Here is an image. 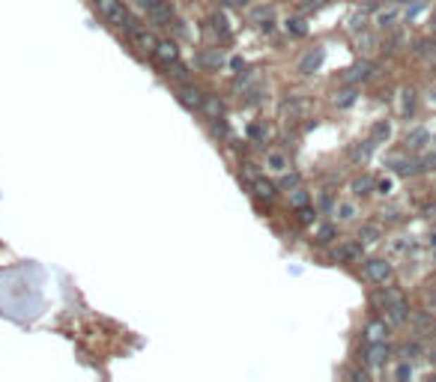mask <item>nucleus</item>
I'll return each mask as SVG.
<instances>
[{
    "label": "nucleus",
    "instance_id": "5",
    "mask_svg": "<svg viewBox=\"0 0 436 382\" xmlns=\"http://www.w3.org/2000/svg\"><path fill=\"white\" fill-rule=\"evenodd\" d=\"M332 257L338 263H359L362 260V245H359V242H341Z\"/></svg>",
    "mask_w": 436,
    "mask_h": 382
},
{
    "label": "nucleus",
    "instance_id": "12",
    "mask_svg": "<svg viewBox=\"0 0 436 382\" xmlns=\"http://www.w3.org/2000/svg\"><path fill=\"white\" fill-rule=\"evenodd\" d=\"M389 132H392L389 120H377V123H373V129H370V144L385 141V137H389Z\"/></svg>",
    "mask_w": 436,
    "mask_h": 382
},
{
    "label": "nucleus",
    "instance_id": "26",
    "mask_svg": "<svg viewBox=\"0 0 436 382\" xmlns=\"http://www.w3.org/2000/svg\"><path fill=\"white\" fill-rule=\"evenodd\" d=\"M413 108H416V90H406L404 93V117H409Z\"/></svg>",
    "mask_w": 436,
    "mask_h": 382
},
{
    "label": "nucleus",
    "instance_id": "30",
    "mask_svg": "<svg viewBox=\"0 0 436 382\" xmlns=\"http://www.w3.org/2000/svg\"><path fill=\"white\" fill-rule=\"evenodd\" d=\"M338 212H341V218H353V215H356V207H353V203H341Z\"/></svg>",
    "mask_w": 436,
    "mask_h": 382
},
{
    "label": "nucleus",
    "instance_id": "23",
    "mask_svg": "<svg viewBox=\"0 0 436 382\" xmlns=\"http://www.w3.org/2000/svg\"><path fill=\"white\" fill-rule=\"evenodd\" d=\"M287 30H290L293 36H305V33H308V27H305L302 18H290V21H287Z\"/></svg>",
    "mask_w": 436,
    "mask_h": 382
},
{
    "label": "nucleus",
    "instance_id": "24",
    "mask_svg": "<svg viewBox=\"0 0 436 382\" xmlns=\"http://www.w3.org/2000/svg\"><path fill=\"white\" fill-rule=\"evenodd\" d=\"M394 21H397V12H394V9H389V12H380V16H377V24H380V27H392Z\"/></svg>",
    "mask_w": 436,
    "mask_h": 382
},
{
    "label": "nucleus",
    "instance_id": "32",
    "mask_svg": "<svg viewBox=\"0 0 436 382\" xmlns=\"http://www.w3.org/2000/svg\"><path fill=\"white\" fill-rule=\"evenodd\" d=\"M320 209H323V212L332 209V195H323V197H320Z\"/></svg>",
    "mask_w": 436,
    "mask_h": 382
},
{
    "label": "nucleus",
    "instance_id": "18",
    "mask_svg": "<svg viewBox=\"0 0 436 382\" xmlns=\"http://www.w3.org/2000/svg\"><path fill=\"white\" fill-rule=\"evenodd\" d=\"M290 207L299 209V207H308V191L302 185H296L293 188V195H290Z\"/></svg>",
    "mask_w": 436,
    "mask_h": 382
},
{
    "label": "nucleus",
    "instance_id": "25",
    "mask_svg": "<svg viewBox=\"0 0 436 382\" xmlns=\"http://www.w3.org/2000/svg\"><path fill=\"white\" fill-rule=\"evenodd\" d=\"M204 111H206V113H209V117H213V120H218V113H221V105H218L216 99H204Z\"/></svg>",
    "mask_w": 436,
    "mask_h": 382
},
{
    "label": "nucleus",
    "instance_id": "29",
    "mask_svg": "<svg viewBox=\"0 0 436 382\" xmlns=\"http://www.w3.org/2000/svg\"><path fill=\"white\" fill-rule=\"evenodd\" d=\"M353 99H356V90H344L341 99H335V101H338V108H347V105H353Z\"/></svg>",
    "mask_w": 436,
    "mask_h": 382
},
{
    "label": "nucleus",
    "instance_id": "7",
    "mask_svg": "<svg viewBox=\"0 0 436 382\" xmlns=\"http://www.w3.org/2000/svg\"><path fill=\"white\" fill-rule=\"evenodd\" d=\"M365 362H368L370 367H380V364H385V362H389V347H385L382 340H373L370 347L365 350Z\"/></svg>",
    "mask_w": 436,
    "mask_h": 382
},
{
    "label": "nucleus",
    "instance_id": "13",
    "mask_svg": "<svg viewBox=\"0 0 436 382\" xmlns=\"http://www.w3.org/2000/svg\"><path fill=\"white\" fill-rule=\"evenodd\" d=\"M335 236H338V230H335L332 224H320L317 230H314V242H317V245H329Z\"/></svg>",
    "mask_w": 436,
    "mask_h": 382
},
{
    "label": "nucleus",
    "instance_id": "2",
    "mask_svg": "<svg viewBox=\"0 0 436 382\" xmlns=\"http://www.w3.org/2000/svg\"><path fill=\"white\" fill-rule=\"evenodd\" d=\"M365 281L368 284H385L392 278V263L389 260H382V257H373V260H365Z\"/></svg>",
    "mask_w": 436,
    "mask_h": 382
},
{
    "label": "nucleus",
    "instance_id": "10",
    "mask_svg": "<svg viewBox=\"0 0 436 382\" xmlns=\"http://www.w3.org/2000/svg\"><path fill=\"white\" fill-rule=\"evenodd\" d=\"M320 63H323V48H314V51H308V54L299 60V72H302V75H311V72L320 66Z\"/></svg>",
    "mask_w": 436,
    "mask_h": 382
},
{
    "label": "nucleus",
    "instance_id": "11",
    "mask_svg": "<svg viewBox=\"0 0 436 382\" xmlns=\"http://www.w3.org/2000/svg\"><path fill=\"white\" fill-rule=\"evenodd\" d=\"M365 335H368L370 343L373 340H385V335H389V326H385V320H370L365 326Z\"/></svg>",
    "mask_w": 436,
    "mask_h": 382
},
{
    "label": "nucleus",
    "instance_id": "4",
    "mask_svg": "<svg viewBox=\"0 0 436 382\" xmlns=\"http://www.w3.org/2000/svg\"><path fill=\"white\" fill-rule=\"evenodd\" d=\"M204 93L197 90V87H192V84H185V87H180V105L182 108H189V111H201L204 108Z\"/></svg>",
    "mask_w": 436,
    "mask_h": 382
},
{
    "label": "nucleus",
    "instance_id": "1",
    "mask_svg": "<svg viewBox=\"0 0 436 382\" xmlns=\"http://www.w3.org/2000/svg\"><path fill=\"white\" fill-rule=\"evenodd\" d=\"M96 9L108 24H114V27H120V30H123V24H126V18H129L123 0H96Z\"/></svg>",
    "mask_w": 436,
    "mask_h": 382
},
{
    "label": "nucleus",
    "instance_id": "33",
    "mask_svg": "<svg viewBox=\"0 0 436 382\" xmlns=\"http://www.w3.org/2000/svg\"><path fill=\"white\" fill-rule=\"evenodd\" d=\"M430 27H433V33H436V9H433V16H430Z\"/></svg>",
    "mask_w": 436,
    "mask_h": 382
},
{
    "label": "nucleus",
    "instance_id": "3",
    "mask_svg": "<svg viewBox=\"0 0 436 382\" xmlns=\"http://www.w3.org/2000/svg\"><path fill=\"white\" fill-rule=\"evenodd\" d=\"M147 18H149V24H156V27H168V24L173 21L170 0H158V4H153L147 9Z\"/></svg>",
    "mask_w": 436,
    "mask_h": 382
},
{
    "label": "nucleus",
    "instance_id": "31",
    "mask_svg": "<svg viewBox=\"0 0 436 382\" xmlns=\"http://www.w3.org/2000/svg\"><path fill=\"white\" fill-rule=\"evenodd\" d=\"M397 379H406V376H413V367L409 364H404V367H397V374H394Z\"/></svg>",
    "mask_w": 436,
    "mask_h": 382
},
{
    "label": "nucleus",
    "instance_id": "28",
    "mask_svg": "<svg viewBox=\"0 0 436 382\" xmlns=\"http://www.w3.org/2000/svg\"><path fill=\"white\" fill-rule=\"evenodd\" d=\"M299 183H302V180H299V173H287V176H284V180L278 183V188H296Z\"/></svg>",
    "mask_w": 436,
    "mask_h": 382
},
{
    "label": "nucleus",
    "instance_id": "34",
    "mask_svg": "<svg viewBox=\"0 0 436 382\" xmlns=\"http://www.w3.org/2000/svg\"><path fill=\"white\" fill-rule=\"evenodd\" d=\"M228 4H233V6H242V4H248V0H228Z\"/></svg>",
    "mask_w": 436,
    "mask_h": 382
},
{
    "label": "nucleus",
    "instance_id": "14",
    "mask_svg": "<svg viewBox=\"0 0 436 382\" xmlns=\"http://www.w3.org/2000/svg\"><path fill=\"white\" fill-rule=\"evenodd\" d=\"M254 195L260 200H272L275 197V185H272L269 180H254Z\"/></svg>",
    "mask_w": 436,
    "mask_h": 382
},
{
    "label": "nucleus",
    "instance_id": "22",
    "mask_svg": "<svg viewBox=\"0 0 436 382\" xmlns=\"http://www.w3.org/2000/svg\"><path fill=\"white\" fill-rule=\"evenodd\" d=\"M168 75H170V78H177V81H185V78H189V69H185V66H177V60H173V66L168 63Z\"/></svg>",
    "mask_w": 436,
    "mask_h": 382
},
{
    "label": "nucleus",
    "instance_id": "15",
    "mask_svg": "<svg viewBox=\"0 0 436 382\" xmlns=\"http://www.w3.org/2000/svg\"><path fill=\"white\" fill-rule=\"evenodd\" d=\"M428 137H430V135H428L425 129H416V132H409V135H406V144L413 147V149H421V147L428 144Z\"/></svg>",
    "mask_w": 436,
    "mask_h": 382
},
{
    "label": "nucleus",
    "instance_id": "6",
    "mask_svg": "<svg viewBox=\"0 0 436 382\" xmlns=\"http://www.w3.org/2000/svg\"><path fill=\"white\" fill-rule=\"evenodd\" d=\"M385 314H389V320H392L394 326H401V323H406V320H409V304H406V299L401 296V299H394V302H389V304H385Z\"/></svg>",
    "mask_w": 436,
    "mask_h": 382
},
{
    "label": "nucleus",
    "instance_id": "9",
    "mask_svg": "<svg viewBox=\"0 0 436 382\" xmlns=\"http://www.w3.org/2000/svg\"><path fill=\"white\" fill-rule=\"evenodd\" d=\"M373 75V66L370 63H359V66H353V69H347L344 72V84H356V81H365V78H370Z\"/></svg>",
    "mask_w": 436,
    "mask_h": 382
},
{
    "label": "nucleus",
    "instance_id": "27",
    "mask_svg": "<svg viewBox=\"0 0 436 382\" xmlns=\"http://www.w3.org/2000/svg\"><path fill=\"white\" fill-rule=\"evenodd\" d=\"M317 218V209H311V207H299V221L302 224H311Z\"/></svg>",
    "mask_w": 436,
    "mask_h": 382
},
{
    "label": "nucleus",
    "instance_id": "21",
    "mask_svg": "<svg viewBox=\"0 0 436 382\" xmlns=\"http://www.w3.org/2000/svg\"><path fill=\"white\" fill-rule=\"evenodd\" d=\"M359 239L362 242H377L380 239V227L377 224H365L362 230H359Z\"/></svg>",
    "mask_w": 436,
    "mask_h": 382
},
{
    "label": "nucleus",
    "instance_id": "35",
    "mask_svg": "<svg viewBox=\"0 0 436 382\" xmlns=\"http://www.w3.org/2000/svg\"><path fill=\"white\" fill-rule=\"evenodd\" d=\"M430 242H433V245H436V227H433V233H430Z\"/></svg>",
    "mask_w": 436,
    "mask_h": 382
},
{
    "label": "nucleus",
    "instance_id": "19",
    "mask_svg": "<svg viewBox=\"0 0 436 382\" xmlns=\"http://www.w3.org/2000/svg\"><path fill=\"white\" fill-rule=\"evenodd\" d=\"M266 164H269L272 171H287V159H284L281 152H269V156H266Z\"/></svg>",
    "mask_w": 436,
    "mask_h": 382
},
{
    "label": "nucleus",
    "instance_id": "20",
    "mask_svg": "<svg viewBox=\"0 0 436 382\" xmlns=\"http://www.w3.org/2000/svg\"><path fill=\"white\" fill-rule=\"evenodd\" d=\"M197 63H201V66H221V54L218 51H204V54L197 57Z\"/></svg>",
    "mask_w": 436,
    "mask_h": 382
},
{
    "label": "nucleus",
    "instance_id": "16",
    "mask_svg": "<svg viewBox=\"0 0 436 382\" xmlns=\"http://www.w3.org/2000/svg\"><path fill=\"white\" fill-rule=\"evenodd\" d=\"M370 147H373L370 141H365V144H356V147L350 149V159H353V161H368V159H370Z\"/></svg>",
    "mask_w": 436,
    "mask_h": 382
},
{
    "label": "nucleus",
    "instance_id": "17",
    "mask_svg": "<svg viewBox=\"0 0 436 382\" xmlns=\"http://www.w3.org/2000/svg\"><path fill=\"white\" fill-rule=\"evenodd\" d=\"M373 188H377V183H373L370 176H362V180L353 183V195H370Z\"/></svg>",
    "mask_w": 436,
    "mask_h": 382
},
{
    "label": "nucleus",
    "instance_id": "8",
    "mask_svg": "<svg viewBox=\"0 0 436 382\" xmlns=\"http://www.w3.org/2000/svg\"><path fill=\"white\" fill-rule=\"evenodd\" d=\"M153 54H156V60H158V63H165V66H168V63H173V60H177V54H180V51H177V45H173V42L161 39V42H156Z\"/></svg>",
    "mask_w": 436,
    "mask_h": 382
}]
</instances>
